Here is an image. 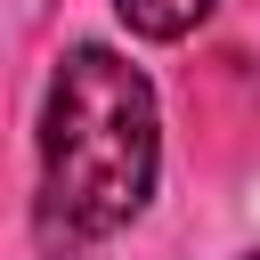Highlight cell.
<instances>
[{"instance_id": "6da1fadb", "label": "cell", "mask_w": 260, "mask_h": 260, "mask_svg": "<svg viewBox=\"0 0 260 260\" xmlns=\"http://www.w3.org/2000/svg\"><path fill=\"white\" fill-rule=\"evenodd\" d=\"M41 179H32V244L49 260H81L106 236H122L162 171V114L154 81L106 49L73 41L41 89V130H32Z\"/></svg>"}, {"instance_id": "3957f363", "label": "cell", "mask_w": 260, "mask_h": 260, "mask_svg": "<svg viewBox=\"0 0 260 260\" xmlns=\"http://www.w3.org/2000/svg\"><path fill=\"white\" fill-rule=\"evenodd\" d=\"M244 260H260V252H244Z\"/></svg>"}, {"instance_id": "7a4b0ae2", "label": "cell", "mask_w": 260, "mask_h": 260, "mask_svg": "<svg viewBox=\"0 0 260 260\" xmlns=\"http://www.w3.org/2000/svg\"><path fill=\"white\" fill-rule=\"evenodd\" d=\"M114 16H122L138 41H187V32L211 16V0H114Z\"/></svg>"}]
</instances>
